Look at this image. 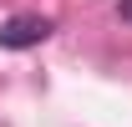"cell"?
<instances>
[{
	"label": "cell",
	"instance_id": "6da1fadb",
	"mask_svg": "<svg viewBox=\"0 0 132 127\" xmlns=\"http://www.w3.org/2000/svg\"><path fill=\"white\" fill-rule=\"evenodd\" d=\"M56 31L46 15H10V20H0V46L5 51H31V46H41L46 36Z\"/></svg>",
	"mask_w": 132,
	"mask_h": 127
},
{
	"label": "cell",
	"instance_id": "7a4b0ae2",
	"mask_svg": "<svg viewBox=\"0 0 132 127\" xmlns=\"http://www.w3.org/2000/svg\"><path fill=\"white\" fill-rule=\"evenodd\" d=\"M117 15H122V20L132 26V0H122V5H117Z\"/></svg>",
	"mask_w": 132,
	"mask_h": 127
}]
</instances>
